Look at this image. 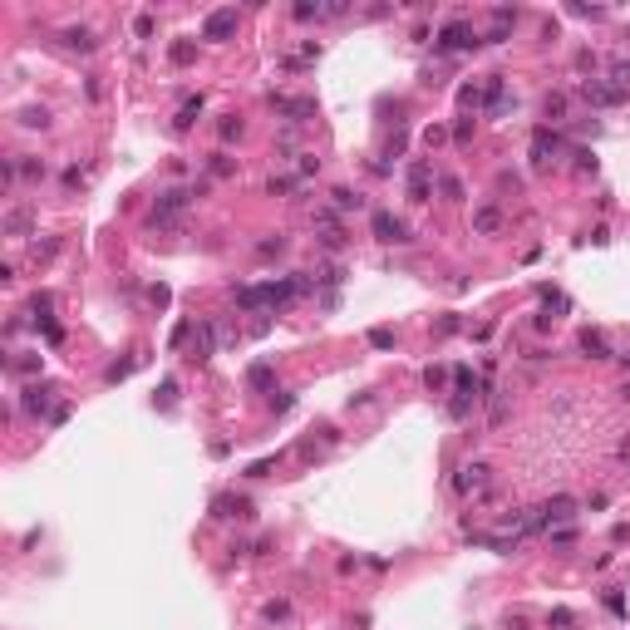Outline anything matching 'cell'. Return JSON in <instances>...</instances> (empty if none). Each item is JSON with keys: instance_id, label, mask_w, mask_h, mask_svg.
<instances>
[{"instance_id": "obj_1", "label": "cell", "mask_w": 630, "mask_h": 630, "mask_svg": "<svg viewBox=\"0 0 630 630\" xmlns=\"http://www.w3.org/2000/svg\"><path fill=\"white\" fill-rule=\"evenodd\" d=\"M197 192H202V188H163V192H158V202H153V217H148V226H153V232H167V226L178 222V212H183V207H188Z\"/></svg>"}, {"instance_id": "obj_2", "label": "cell", "mask_w": 630, "mask_h": 630, "mask_svg": "<svg viewBox=\"0 0 630 630\" xmlns=\"http://www.w3.org/2000/svg\"><path fill=\"white\" fill-rule=\"evenodd\" d=\"M483 44V35L468 25V20H448L438 35H433V54H468V49H478Z\"/></svg>"}, {"instance_id": "obj_3", "label": "cell", "mask_w": 630, "mask_h": 630, "mask_svg": "<svg viewBox=\"0 0 630 630\" xmlns=\"http://www.w3.org/2000/svg\"><path fill=\"white\" fill-rule=\"evenodd\" d=\"M577 94H581L591 108H620V103L630 99V89H620L615 79H601V74H596V79H581Z\"/></svg>"}, {"instance_id": "obj_4", "label": "cell", "mask_w": 630, "mask_h": 630, "mask_svg": "<svg viewBox=\"0 0 630 630\" xmlns=\"http://www.w3.org/2000/svg\"><path fill=\"white\" fill-rule=\"evenodd\" d=\"M54 394H60V384H49V379L44 384H25L20 389V409L30 419H54V414H60V409H54Z\"/></svg>"}, {"instance_id": "obj_5", "label": "cell", "mask_w": 630, "mask_h": 630, "mask_svg": "<svg viewBox=\"0 0 630 630\" xmlns=\"http://www.w3.org/2000/svg\"><path fill=\"white\" fill-rule=\"evenodd\" d=\"M370 232H374V242H384V247H404V242H414L409 226H404V217H394V212H384V207L370 212Z\"/></svg>"}, {"instance_id": "obj_6", "label": "cell", "mask_w": 630, "mask_h": 630, "mask_svg": "<svg viewBox=\"0 0 630 630\" xmlns=\"http://www.w3.org/2000/svg\"><path fill=\"white\" fill-rule=\"evenodd\" d=\"M571 517H577V497H566V492H556V497H547L542 507H532L537 532H542V527H566Z\"/></svg>"}, {"instance_id": "obj_7", "label": "cell", "mask_w": 630, "mask_h": 630, "mask_svg": "<svg viewBox=\"0 0 630 630\" xmlns=\"http://www.w3.org/2000/svg\"><path fill=\"white\" fill-rule=\"evenodd\" d=\"M488 488H492V468L483 463V458H478V463H463L458 478H453V492L458 497H483Z\"/></svg>"}, {"instance_id": "obj_8", "label": "cell", "mask_w": 630, "mask_h": 630, "mask_svg": "<svg viewBox=\"0 0 630 630\" xmlns=\"http://www.w3.org/2000/svg\"><path fill=\"white\" fill-rule=\"evenodd\" d=\"M237 25H242V15H237L232 6L207 10V20H202V40H207V44H226V40L237 35Z\"/></svg>"}, {"instance_id": "obj_9", "label": "cell", "mask_w": 630, "mask_h": 630, "mask_svg": "<svg viewBox=\"0 0 630 630\" xmlns=\"http://www.w3.org/2000/svg\"><path fill=\"white\" fill-rule=\"evenodd\" d=\"M517 20H522V10H517V6H492V25H488L483 44H507V40H512V30H517Z\"/></svg>"}, {"instance_id": "obj_10", "label": "cell", "mask_w": 630, "mask_h": 630, "mask_svg": "<svg viewBox=\"0 0 630 630\" xmlns=\"http://www.w3.org/2000/svg\"><path fill=\"white\" fill-rule=\"evenodd\" d=\"M271 108L281 113L285 124H310V119H315V103H310V99H285V94H271Z\"/></svg>"}, {"instance_id": "obj_11", "label": "cell", "mask_w": 630, "mask_h": 630, "mask_svg": "<svg viewBox=\"0 0 630 630\" xmlns=\"http://www.w3.org/2000/svg\"><path fill=\"white\" fill-rule=\"evenodd\" d=\"M409 202H433V167L424 158L409 163Z\"/></svg>"}, {"instance_id": "obj_12", "label": "cell", "mask_w": 630, "mask_h": 630, "mask_svg": "<svg viewBox=\"0 0 630 630\" xmlns=\"http://www.w3.org/2000/svg\"><path fill=\"white\" fill-rule=\"evenodd\" d=\"M502 232V207L497 202H478L473 207V237H497Z\"/></svg>"}, {"instance_id": "obj_13", "label": "cell", "mask_w": 630, "mask_h": 630, "mask_svg": "<svg viewBox=\"0 0 630 630\" xmlns=\"http://www.w3.org/2000/svg\"><path fill=\"white\" fill-rule=\"evenodd\" d=\"M212 355H217V320H197V330H192V360L207 365Z\"/></svg>"}, {"instance_id": "obj_14", "label": "cell", "mask_w": 630, "mask_h": 630, "mask_svg": "<svg viewBox=\"0 0 630 630\" xmlns=\"http://www.w3.org/2000/svg\"><path fill=\"white\" fill-rule=\"evenodd\" d=\"M556 153H561V133H552V129H537V133H532V163H537V167H547Z\"/></svg>"}, {"instance_id": "obj_15", "label": "cell", "mask_w": 630, "mask_h": 630, "mask_svg": "<svg viewBox=\"0 0 630 630\" xmlns=\"http://www.w3.org/2000/svg\"><path fill=\"white\" fill-rule=\"evenodd\" d=\"M212 517H251V502L237 492H217L212 497Z\"/></svg>"}, {"instance_id": "obj_16", "label": "cell", "mask_w": 630, "mask_h": 630, "mask_svg": "<svg viewBox=\"0 0 630 630\" xmlns=\"http://www.w3.org/2000/svg\"><path fill=\"white\" fill-rule=\"evenodd\" d=\"M561 310H566V296H561V291H542V315H537V330H547L552 320H561Z\"/></svg>"}, {"instance_id": "obj_17", "label": "cell", "mask_w": 630, "mask_h": 630, "mask_svg": "<svg viewBox=\"0 0 630 630\" xmlns=\"http://www.w3.org/2000/svg\"><path fill=\"white\" fill-rule=\"evenodd\" d=\"M202 108H207V99H202V94H192V99H188V103L178 108V119H173V129H178V133H188V129H192V124L202 119Z\"/></svg>"}, {"instance_id": "obj_18", "label": "cell", "mask_w": 630, "mask_h": 630, "mask_svg": "<svg viewBox=\"0 0 630 630\" xmlns=\"http://www.w3.org/2000/svg\"><path fill=\"white\" fill-rule=\"evenodd\" d=\"M581 350H586L591 360H615V350L606 345V335H601V330H591V325L581 330Z\"/></svg>"}, {"instance_id": "obj_19", "label": "cell", "mask_w": 630, "mask_h": 630, "mask_svg": "<svg viewBox=\"0 0 630 630\" xmlns=\"http://www.w3.org/2000/svg\"><path fill=\"white\" fill-rule=\"evenodd\" d=\"M483 399H488V394H453V399H448V419H458V424H463V419L483 404Z\"/></svg>"}, {"instance_id": "obj_20", "label": "cell", "mask_w": 630, "mask_h": 630, "mask_svg": "<svg viewBox=\"0 0 630 630\" xmlns=\"http://www.w3.org/2000/svg\"><path fill=\"white\" fill-rule=\"evenodd\" d=\"M453 394H488V384H483L468 365H458V370H453Z\"/></svg>"}, {"instance_id": "obj_21", "label": "cell", "mask_w": 630, "mask_h": 630, "mask_svg": "<svg viewBox=\"0 0 630 630\" xmlns=\"http://www.w3.org/2000/svg\"><path fill=\"white\" fill-rule=\"evenodd\" d=\"M60 40H65V49H79V54H89V49L99 44V40H94V30H84V25H69Z\"/></svg>"}, {"instance_id": "obj_22", "label": "cell", "mask_w": 630, "mask_h": 630, "mask_svg": "<svg viewBox=\"0 0 630 630\" xmlns=\"http://www.w3.org/2000/svg\"><path fill=\"white\" fill-rule=\"evenodd\" d=\"M30 222H35L30 207H10L6 212V237H30Z\"/></svg>"}, {"instance_id": "obj_23", "label": "cell", "mask_w": 630, "mask_h": 630, "mask_svg": "<svg viewBox=\"0 0 630 630\" xmlns=\"http://www.w3.org/2000/svg\"><path fill=\"white\" fill-rule=\"evenodd\" d=\"M15 167H20V178H25V183H44V173H49V163H44V158H15Z\"/></svg>"}, {"instance_id": "obj_24", "label": "cell", "mask_w": 630, "mask_h": 630, "mask_svg": "<svg viewBox=\"0 0 630 630\" xmlns=\"http://www.w3.org/2000/svg\"><path fill=\"white\" fill-rule=\"evenodd\" d=\"M330 207H335V212H360V207H365V197H360V192H350V188H335V192H330Z\"/></svg>"}, {"instance_id": "obj_25", "label": "cell", "mask_w": 630, "mask_h": 630, "mask_svg": "<svg viewBox=\"0 0 630 630\" xmlns=\"http://www.w3.org/2000/svg\"><path fill=\"white\" fill-rule=\"evenodd\" d=\"M247 384H251V389H271V384H276V370H271L266 360H256V365L247 370Z\"/></svg>"}, {"instance_id": "obj_26", "label": "cell", "mask_w": 630, "mask_h": 630, "mask_svg": "<svg viewBox=\"0 0 630 630\" xmlns=\"http://www.w3.org/2000/svg\"><path fill=\"white\" fill-rule=\"evenodd\" d=\"M458 108H488L483 84H463V89H458Z\"/></svg>"}, {"instance_id": "obj_27", "label": "cell", "mask_w": 630, "mask_h": 630, "mask_svg": "<svg viewBox=\"0 0 630 630\" xmlns=\"http://www.w3.org/2000/svg\"><path fill=\"white\" fill-rule=\"evenodd\" d=\"M542 113H547V119H552V124H566V94H561V89H556V94H547V103H542Z\"/></svg>"}, {"instance_id": "obj_28", "label": "cell", "mask_w": 630, "mask_h": 630, "mask_svg": "<svg viewBox=\"0 0 630 630\" xmlns=\"http://www.w3.org/2000/svg\"><path fill=\"white\" fill-rule=\"evenodd\" d=\"M167 60H173V65H192V60H197V44H192V40L167 44Z\"/></svg>"}, {"instance_id": "obj_29", "label": "cell", "mask_w": 630, "mask_h": 630, "mask_svg": "<svg viewBox=\"0 0 630 630\" xmlns=\"http://www.w3.org/2000/svg\"><path fill=\"white\" fill-rule=\"evenodd\" d=\"M217 133H222V143H237V138H242V133H247V124H242V119H237V113H226V119H222V124H217Z\"/></svg>"}, {"instance_id": "obj_30", "label": "cell", "mask_w": 630, "mask_h": 630, "mask_svg": "<svg viewBox=\"0 0 630 630\" xmlns=\"http://www.w3.org/2000/svg\"><path fill=\"white\" fill-rule=\"evenodd\" d=\"M49 310H54V291H35L30 296V315L35 320H49Z\"/></svg>"}, {"instance_id": "obj_31", "label": "cell", "mask_w": 630, "mask_h": 630, "mask_svg": "<svg viewBox=\"0 0 630 630\" xmlns=\"http://www.w3.org/2000/svg\"><path fill=\"white\" fill-rule=\"evenodd\" d=\"M502 419H507V399H502V394H497V389H488V424H492V429H497V424H502Z\"/></svg>"}, {"instance_id": "obj_32", "label": "cell", "mask_w": 630, "mask_h": 630, "mask_svg": "<svg viewBox=\"0 0 630 630\" xmlns=\"http://www.w3.org/2000/svg\"><path fill=\"white\" fill-rule=\"evenodd\" d=\"M438 192H443V202H458L463 197V183H458L453 173H438Z\"/></svg>"}, {"instance_id": "obj_33", "label": "cell", "mask_w": 630, "mask_h": 630, "mask_svg": "<svg viewBox=\"0 0 630 630\" xmlns=\"http://www.w3.org/2000/svg\"><path fill=\"white\" fill-rule=\"evenodd\" d=\"M207 173H212V178H226V173H237V163L226 158V153H212V158H207Z\"/></svg>"}, {"instance_id": "obj_34", "label": "cell", "mask_w": 630, "mask_h": 630, "mask_svg": "<svg viewBox=\"0 0 630 630\" xmlns=\"http://www.w3.org/2000/svg\"><path fill=\"white\" fill-rule=\"evenodd\" d=\"M606 79H615L620 89H630V54H620V60H611V74Z\"/></svg>"}, {"instance_id": "obj_35", "label": "cell", "mask_w": 630, "mask_h": 630, "mask_svg": "<svg viewBox=\"0 0 630 630\" xmlns=\"http://www.w3.org/2000/svg\"><path fill=\"white\" fill-rule=\"evenodd\" d=\"M577 69H581L586 79H596V69H601V54H596V49H581V54H577Z\"/></svg>"}, {"instance_id": "obj_36", "label": "cell", "mask_w": 630, "mask_h": 630, "mask_svg": "<svg viewBox=\"0 0 630 630\" xmlns=\"http://www.w3.org/2000/svg\"><path fill=\"white\" fill-rule=\"evenodd\" d=\"M291 404H296L291 389H271V414H291Z\"/></svg>"}, {"instance_id": "obj_37", "label": "cell", "mask_w": 630, "mask_h": 630, "mask_svg": "<svg viewBox=\"0 0 630 630\" xmlns=\"http://www.w3.org/2000/svg\"><path fill=\"white\" fill-rule=\"evenodd\" d=\"M547 625H556V630H571V625H577V615H571L566 606H552V611H547Z\"/></svg>"}, {"instance_id": "obj_38", "label": "cell", "mask_w": 630, "mask_h": 630, "mask_svg": "<svg viewBox=\"0 0 630 630\" xmlns=\"http://www.w3.org/2000/svg\"><path fill=\"white\" fill-rule=\"evenodd\" d=\"M571 158H577V163H571L577 173H596V153L591 148H571Z\"/></svg>"}, {"instance_id": "obj_39", "label": "cell", "mask_w": 630, "mask_h": 630, "mask_svg": "<svg viewBox=\"0 0 630 630\" xmlns=\"http://www.w3.org/2000/svg\"><path fill=\"white\" fill-rule=\"evenodd\" d=\"M296 188H301V178H271V183H266L271 197H285V192H296Z\"/></svg>"}, {"instance_id": "obj_40", "label": "cell", "mask_w": 630, "mask_h": 630, "mask_svg": "<svg viewBox=\"0 0 630 630\" xmlns=\"http://www.w3.org/2000/svg\"><path fill=\"white\" fill-rule=\"evenodd\" d=\"M424 384H429V389L438 394V389L448 384V370H443V365H429V370H424Z\"/></svg>"}, {"instance_id": "obj_41", "label": "cell", "mask_w": 630, "mask_h": 630, "mask_svg": "<svg viewBox=\"0 0 630 630\" xmlns=\"http://www.w3.org/2000/svg\"><path fill=\"white\" fill-rule=\"evenodd\" d=\"M20 124H25V129H49V113H44V108H25Z\"/></svg>"}, {"instance_id": "obj_42", "label": "cell", "mask_w": 630, "mask_h": 630, "mask_svg": "<svg viewBox=\"0 0 630 630\" xmlns=\"http://www.w3.org/2000/svg\"><path fill=\"white\" fill-rule=\"evenodd\" d=\"M453 143H458V148L473 143V119H458V124H453Z\"/></svg>"}, {"instance_id": "obj_43", "label": "cell", "mask_w": 630, "mask_h": 630, "mask_svg": "<svg viewBox=\"0 0 630 630\" xmlns=\"http://www.w3.org/2000/svg\"><path fill=\"white\" fill-rule=\"evenodd\" d=\"M370 345H374V350H394V330L374 325V330H370Z\"/></svg>"}, {"instance_id": "obj_44", "label": "cell", "mask_w": 630, "mask_h": 630, "mask_svg": "<svg viewBox=\"0 0 630 630\" xmlns=\"http://www.w3.org/2000/svg\"><path fill=\"white\" fill-rule=\"evenodd\" d=\"M129 374H133V360H119V365H108V370H103L108 384H119V379H129Z\"/></svg>"}, {"instance_id": "obj_45", "label": "cell", "mask_w": 630, "mask_h": 630, "mask_svg": "<svg viewBox=\"0 0 630 630\" xmlns=\"http://www.w3.org/2000/svg\"><path fill=\"white\" fill-rule=\"evenodd\" d=\"M291 15H296V20H325V6H310V0H301Z\"/></svg>"}, {"instance_id": "obj_46", "label": "cell", "mask_w": 630, "mask_h": 630, "mask_svg": "<svg viewBox=\"0 0 630 630\" xmlns=\"http://www.w3.org/2000/svg\"><path fill=\"white\" fill-rule=\"evenodd\" d=\"M54 251H60V242H54V237H44V242H35V247H30V256H35V261H49Z\"/></svg>"}, {"instance_id": "obj_47", "label": "cell", "mask_w": 630, "mask_h": 630, "mask_svg": "<svg viewBox=\"0 0 630 630\" xmlns=\"http://www.w3.org/2000/svg\"><path fill=\"white\" fill-rule=\"evenodd\" d=\"M6 365H10L15 374H35V370H40V360H35V355H15V360H6Z\"/></svg>"}, {"instance_id": "obj_48", "label": "cell", "mask_w": 630, "mask_h": 630, "mask_svg": "<svg viewBox=\"0 0 630 630\" xmlns=\"http://www.w3.org/2000/svg\"><path fill=\"white\" fill-rule=\"evenodd\" d=\"M315 242H320L325 251H345V232H320Z\"/></svg>"}, {"instance_id": "obj_49", "label": "cell", "mask_w": 630, "mask_h": 630, "mask_svg": "<svg viewBox=\"0 0 630 630\" xmlns=\"http://www.w3.org/2000/svg\"><path fill=\"white\" fill-rule=\"evenodd\" d=\"M443 138H453V133H448L443 124H429V129H424V143H429V148H438Z\"/></svg>"}, {"instance_id": "obj_50", "label": "cell", "mask_w": 630, "mask_h": 630, "mask_svg": "<svg viewBox=\"0 0 630 630\" xmlns=\"http://www.w3.org/2000/svg\"><path fill=\"white\" fill-rule=\"evenodd\" d=\"M296 158H301V163H296V167H301V178L320 173V158H315V153H296Z\"/></svg>"}, {"instance_id": "obj_51", "label": "cell", "mask_w": 630, "mask_h": 630, "mask_svg": "<svg viewBox=\"0 0 630 630\" xmlns=\"http://www.w3.org/2000/svg\"><path fill=\"white\" fill-rule=\"evenodd\" d=\"M266 620H291V601H271L266 606Z\"/></svg>"}, {"instance_id": "obj_52", "label": "cell", "mask_w": 630, "mask_h": 630, "mask_svg": "<svg viewBox=\"0 0 630 630\" xmlns=\"http://www.w3.org/2000/svg\"><path fill=\"white\" fill-rule=\"evenodd\" d=\"M281 251H285V237H276V242H261V247H256V256H281Z\"/></svg>"}, {"instance_id": "obj_53", "label": "cell", "mask_w": 630, "mask_h": 630, "mask_svg": "<svg viewBox=\"0 0 630 630\" xmlns=\"http://www.w3.org/2000/svg\"><path fill=\"white\" fill-rule=\"evenodd\" d=\"M271 468H276V458H261V463H251V468H247V478H266Z\"/></svg>"}, {"instance_id": "obj_54", "label": "cell", "mask_w": 630, "mask_h": 630, "mask_svg": "<svg viewBox=\"0 0 630 630\" xmlns=\"http://www.w3.org/2000/svg\"><path fill=\"white\" fill-rule=\"evenodd\" d=\"M458 330H463V320H458V315H443V320H438V335H458Z\"/></svg>"}, {"instance_id": "obj_55", "label": "cell", "mask_w": 630, "mask_h": 630, "mask_svg": "<svg viewBox=\"0 0 630 630\" xmlns=\"http://www.w3.org/2000/svg\"><path fill=\"white\" fill-rule=\"evenodd\" d=\"M133 30H138V40H148V35H153V15H138Z\"/></svg>"}, {"instance_id": "obj_56", "label": "cell", "mask_w": 630, "mask_h": 630, "mask_svg": "<svg viewBox=\"0 0 630 630\" xmlns=\"http://www.w3.org/2000/svg\"><path fill=\"white\" fill-rule=\"evenodd\" d=\"M148 301H153V306L163 310V306H167V285H153V291H148Z\"/></svg>"}, {"instance_id": "obj_57", "label": "cell", "mask_w": 630, "mask_h": 630, "mask_svg": "<svg viewBox=\"0 0 630 630\" xmlns=\"http://www.w3.org/2000/svg\"><path fill=\"white\" fill-rule=\"evenodd\" d=\"M625 404H630V384H625Z\"/></svg>"}]
</instances>
